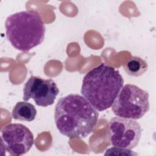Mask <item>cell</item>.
I'll use <instances>...</instances> for the list:
<instances>
[{
	"instance_id": "cell-6",
	"label": "cell",
	"mask_w": 156,
	"mask_h": 156,
	"mask_svg": "<svg viewBox=\"0 0 156 156\" xmlns=\"http://www.w3.org/2000/svg\"><path fill=\"white\" fill-rule=\"evenodd\" d=\"M1 146L10 155L26 154L34 143L30 130L22 124L12 123L3 127L1 132Z\"/></svg>"
},
{
	"instance_id": "cell-3",
	"label": "cell",
	"mask_w": 156,
	"mask_h": 156,
	"mask_svg": "<svg viewBox=\"0 0 156 156\" xmlns=\"http://www.w3.org/2000/svg\"><path fill=\"white\" fill-rule=\"evenodd\" d=\"M8 41L15 49L27 52L40 44L44 38L45 26L40 15L25 10L9 15L5 23Z\"/></svg>"
},
{
	"instance_id": "cell-8",
	"label": "cell",
	"mask_w": 156,
	"mask_h": 156,
	"mask_svg": "<svg viewBox=\"0 0 156 156\" xmlns=\"http://www.w3.org/2000/svg\"><path fill=\"white\" fill-rule=\"evenodd\" d=\"M37 112L34 105L26 101H21L14 106L12 115L15 119L30 122L35 118Z\"/></svg>"
},
{
	"instance_id": "cell-9",
	"label": "cell",
	"mask_w": 156,
	"mask_h": 156,
	"mask_svg": "<svg viewBox=\"0 0 156 156\" xmlns=\"http://www.w3.org/2000/svg\"><path fill=\"white\" fill-rule=\"evenodd\" d=\"M147 62L143 58L133 56L124 65L126 73L132 76L138 77L143 75L147 69Z\"/></svg>"
},
{
	"instance_id": "cell-10",
	"label": "cell",
	"mask_w": 156,
	"mask_h": 156,
	"mask_svg": "<svg viewBox=\"0 0 156 156\" xmlns=\"http://www.w3.org/2000/svg\"><path fill=\"white\" fill-rule=\"evenodd\" d=\"M106 155H136L137 153L134 152L133 151L130 150V149L119 147L114 146L113 147L109 148L105 151L104 154Z\"/></svg>"
},
{
	"instance_id": "cell-5",
	"label": "cell",
	"mask_w": 156,
	"mask_h": 156,
	"mask_svg": "<svg viewBox=\"0 0 156 156\" xmlns=\"http://www.w3.org/2000/svg\"><path fill=\"white\" fill-rule=\"evenodd\" d=\"M141 135V126L133 119L117 116L109 121L108 136L113 146L133 149L138 145Z\"/></svg>"
},
{
	"instance_id": "cell-4",
	"label": "cell",
	"mask_w": 156,
	"mask_h": 156,
	"mask_svg": "<svg viewBox=\"0 0 156 156\" xmlns=\"http://www.w3.org/2000/svg\"><path fill=\"white\" fill-rule=\"evenodd\" d=\"M148 93L133 84H126L119 91L112 105L113 113L119 117L138 119L149 110Z\"/></svg>"
},
{
	"instance_id": "cell-2",
	"label": "cell",
	"mask_w": 156,
	"mask_h": 156,
	"mask_svg": "<svg viewBox=\"0 0 156 156\" xmlns=\"http://www.w3.org/2000/svg\"><path fill=\"white\" fill-rule=\"evenodd\" d=\"M123 84L118 70L101 63L85 75L80 93L97 111L102 112L112 107Z\"/></svg>"
},
{
	"instance_id": "cell-7",
	"label": "cell",
	"mask_w": 156,
	"mask_h": 156,
	"mask_svg": "<svg viewBox=\"0 0 156 156\" xmlns=\"http://www.w3.org/2000/svg\"><path fill=\"white\" fill-rule=\"evenodd\" d=\"M59 90L55 82L51 79H44L31 76L23 88L24 101L32 99L41 107H47L54 104Z\"/></svg>"
},
{
	"instance_id": "cell-1",
	"label": "cell",
	"mask_w": 156,
	"mask_h": 156,
	"mask_svg": "<svg viewBox=\"0 0 156 156\" xmlns=\"http://www.w3.org/2000/svg\"><path fill=\"white\" fill-rule=\"evenodd\" d=\"M98 111L82 96L70 94L60 98L55 105L57 129L69 138H83L92 133L97 124Z\"/></svg>"
}]
</instances>
